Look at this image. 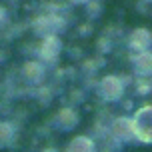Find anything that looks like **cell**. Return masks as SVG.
I'll list each match as a JSON object with an SVG mask.
<instances>
[{
	"label": "cell",
	"mask_w": 152,
	"mask_h": 152,
	"mask_svg": "<svg viewBox=\"0 0 152 152\" xmlns=\"http://www.w3.org/2000/svg\"><path fill=\"white\" fill-rule=\"evenodd\" d=\"M112 134L116 138H120V140H130V138L136 134V130H134V122L126 120V118H118V120H114Z\"/></svg>",
	"instance_id": "2"
},
{
	"label": "cell",
	"mask_w": 152,
	"mask_h": 152,
	"mask_svg": "<svg viewBox=\"0 0 152 152\" xmlns=\"http://www.w3.org/2000/svg\"><path fill=\"white\" fill-rule=\"evenodd\" d=\"M136 136L144 142H152V108H142L134 118Z\"/></svg>",
	"instance_id": "1"
},
{
	"label": "cell",
	"mask_w": 152,
	"mask_h": 152,
	"mask_svg": "<svg viewBox=\"0 0 152 152\" xmlns=\"http://www.w3.org/2000/svg\"><path fill=\"white\" fill-rule=\"evenodd\" d=\"M58 52H60V42H58V38L46 36L44 42H42V48H40V54L44 56L46 60H54Z\"/></svg>",
	"instance_id": "4"
},
{
	"label": "cell",
	"mask_w": 152,
	"mask_h": 152,
	"mask_svg": "<svg viewBox=\"0 0 152 152\" xmlns=\"http://www.w3.org/2000/svg\"><path fill=\"white\" fill-rule=\"evenodd\" d=\"M4 18H6V16H4V10H0V26H2V24L6 22V20H4Z\"/></svg>",
	"instance_id": "11"
},
{
	"label": "cell",
	"mask_w": 152,
	"mask_h": 152,
	"mask_svg": "<svg viewBox=\"0 0 152 152\" xmlns=\"http://www.w3.org/2000/svg\"><path fill=\"white\" fill-rule=\"evenodd\" d=\"M102 94L106 96V98H118L120 96V92H122V84L118 78H114V76H108V78H104L102 80Z\"/></svg>",
	"instance_id": "3"
},
{
	"label": "cell",
	"mask_w": 152,
	"mask_h": 152,
	"mask_svg": "<svg viewBox=\"0 0 152 152\" xmlns=\"http://www.w3.org/2000/svg\"><path fill=\"white\" fill-rule=\"evenodd\" d=\"M150 42H152V38H150V34H148L146 30H136V32H134V36H132V44L140 46V48L148 46Z\"/></svg>",
	"instance_id": "10"
},
{
	"label": "cell",
	"mask_w": 152,
	"mask_h": 152,
	"mask_svg": "<svg viewBox=\"0 0 152 152\" xmlns=\"http://www.w3.org/2000/svg\"><path fill=\"white\" fill-rule=\"evenodd\" d=\"M66 152H94V142L86 136H78L68 144Z\"/></svg>",
	"instance_id": "5"
},
{
	"label": "cell",
	"mask_w": 152,
	"mask_h": 152,
	"mask_svg": "<svg viewBox=\"0 0 152 152\" xmlns=\"http://www.w3.org/2000/svg\"><path fill=\"white\" fill-rule=\"evenodd\" d=\"M58 126L60 128H64V130H70L72 126H74L76 122H78V116H76V112H72V110H62L60 114H58Z\"/></svg>",
	"instance_id": "7"
},
{
	"label": "cell",
	"mask_w": 152,
	"mask_h": 152,
	"mask_svg": "<svg viewBox=\"0 0 152 152\" xmlns=\"http://www.w3.org/2000/svg\"><path fill=\"white\" fill-rule=\"evenodd\" d=\"M16 132H14V126L8 124V122H0V146H8L12 144Z\"/></svg>",
	"instance_id": "8"
},
{
	"label": "cell",
	"mask_w": 152,
	"mask_h": 152,
	"mask_svg": "<svg viewBox=\"0 0 152 152\" xmlns=\"http://www.w3.org/2000/svg\"><path fill=\"white\" fill-rule=\"evenodd\" d=\"M22 74L28 82H38V80L42 78V74H44V68H42L38 62H28V64H24Z\"/></svg>",
	"instance_id": "6"
},
{
	"label": "cell",
	"mask_w": 152,
	"mask_h": 152,
	"mask_svg": "<svg viewBox=\"0 0 152 152\" xmlns=\"http://www.w3.org/2000/svg\"><path fill=\"white\" fill-rule=\"evenodd\" d=\"M136 66H138V70H140V72H144V74L152 72V54L142 52L136 58Z\"/></svg>",
	"instance_id": "9"
}]
</instances>
